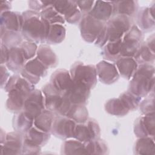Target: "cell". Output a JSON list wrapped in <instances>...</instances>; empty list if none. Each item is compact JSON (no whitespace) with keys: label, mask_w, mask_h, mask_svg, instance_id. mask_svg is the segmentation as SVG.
I'll return each instance as SVG.
<instances>
[{"label":"cell","mask_w":155,"mask_h":155,"mask_svg":"<svg viewBox=\"0 0 155 155\" xmlns=\"http://www.w3.org/2000/svg\"><path fill=\"white\" fill-rule=\"evenodd\" d=\"M36 120L35 124L37 125L40 130L43 131H47L51 127V124L52 122V115L49 111L43 112L41 113Z\"/></svg>","instance_id":"4fadbf2b"},{"label":"cell","mask_w":155,"mask_h":155,"mask_svg":"<svg viewBox=\"0 0 155 155\" xmlns=\"http://www.w3.org/2000/svg\"><path fill=\"white\" fill-rule=\"evenodd\" d=\"M101 67H99V75L100 78L102 79L106 82L113 81L116 76H117V73L114 67L107 62L104 63L103 62L101 63Z\"/></svg>","instance_id":"30bf717a"},{"label":"cell","mask_w":155,"mask_h":155,"mask_svg":"<svg viewBox=\"0 0 155 155\" xmlns=\"http://www.w3.org/2000/svg\"><path fill=\"white\" fill-rule=\"evenodd\" d=\"M56 134L62 137H68L74 134V122L65 119H59L53 125Z\"/></svg>","instance_id":"52a82bcc"},{"label":"cell","mask_w":155,"mask_h":155,"mask_svg":"<svg viewBox=\"0 0 155 155\" xmlns=\"http://www.w3.org/2000/svg\"><path fill=\"white\" fill-rule=\"evenodd\" d=\"M67 72L61 71L56 74L53 82L54 87L57 90H67V91L73 85V82L71 81Z\"/></svg>","instance_id":"9c48e42d"},{"label":"cell","mask_w":155,"mask_h":155,"mask_svg":"<svg viewBox=\"0 0 155 155\" xmlns=\"http://www.w3.org/2000/svg\"><path fill=\"white\" fill-rule=\"evenodd\" d=\"M47 134H45L44 133L39 131L34 128L31 129L28 131L25 142L29 146L36 147L40 145L43 141L47 139Z\"/></svg>","instance_id":"8fae6325"},{"label":"cell","mask_w":155,"mask_h":155,"mask_svg":"<svg viewBox=\"0 0 155 155\" xmlns=\"http://www.w3.org/2000/svg\"><path fill=\"white\" fill-rule=\"evenodd\" d=\"M118 68L120 73L125 78H129L136 69V64L132 59H120L117 62Z\"/></svg>","instance_id":"7c38bea8"},{"label":"cell","mask_w":155,"mask_h":155,"mask_svg":"<svg viewBox=\"0 0 155 155\" xmlns=\"http://www.w3.org/2000/svg\"><path fill=\"white\" fill-rule=\"evenodd\" d=\"M48 22L42 18L39 20L36 16L30 17L24 24L23 33L28 38L39 41L47 36L49 29L46 28Z\"/></svg>","instance_id":"6da1fadb"},{"label":"cell","mask_w":155,"mask_h":155,"mask_svg":"<svg viewBox=\"0 0 155 155\" xmlns=\"http://www.w3.org/2000/svg\"><path fill=\"white\" fill-rule=\"evenodd\" d=\"M120 4L118 7V10L120 13L123 14H130L132 13V12L134 10V4H133L134 2L133 1H123L119 2Z\"/></svg>","instance_id":"2e32d148"},{"label":"cell","mask_w":155,"mask_h":155,"mask_svg":"<svg viewBox=\"0 0 155 155\" xmlns=\"http://www.w3.org/2000/svg\"><path fill=\"white\" fill-rule=\"evenodd\" d=\"M101 28H102L101 23L89 16L84 19L83 22H82V34L86 36L85 38L94 39L96 34L98 33Z\"/></svg>","instance_id":"8992f818"},{"label":"cell","mask_w":155,"mask_h":155,"mask_svg":"<svg viewBox=\"0 0 155 155\" xmlns=\"http://www.w3.org/2000/svg\"><path fill=\"white\" fill-rule=\"evenodd\" d=\"M48 30V40L49 39L52 42H59L64 39L65 35V30L63 27L60 25H54Z\"/></svg>","instance_id":"5bb4252c"},{"label":"cell","mask_w":155,"mask_h":155,"mask_svg":"<svg viewBox=\"0 0 155 155\" xmlns=\"http://www.w3.org/2000/svg\"><path fill=\"white\" fill-rule=\"evenodd\" d=\"M111 12L112 7L110 4L103 1H97L91 15L97 20H107L110 16Z\"/></svg>","instance_id":"ba28073f"},{"label":"cell","mask_w":155,"mask_h":155,"mask_svg":"<svg viewBox=\"0 0 155 155\" xmlns=\"http://www.w3.org/2000/svg\"><path fill=\"white\" fill-rule=\"evenodd\" d=\"M74 71V82L83 84L88 88H90L91 84L94 82L96 73L92 67L88 66H77Z\"/></svg>","instance_id":"277c9868"},{"label":"cell","mask_w":155,"mask_h":155,"mask_svg":"<svg viewBox=\"0 0 155 155\" xmlns=\"http://www.w3.org/2000/svg\"><path fill=\"white\" fill-rule=\"evenodd\" d=\"M150 70H148L147 68L143 67L141 68L139 72L136 74V78L133 79L132 82V85H136L132 87V90L134 94H145L147 93L150 90V78L151 74L150 73ZM131 87V88H132Z\"/></svg>","instance_id":"7a4b0ae2"},{"label":"cell","mask_w":155,"mask_h":155,"mask_svg":"<svg viewBox=\"0 0 155 155\" xmlns=\"http://www.w3.org/2000/svg\"><path fill=\"white\" fill-rule=\"evenodd\" d=\"M26 70L29 72L30 75L39 76L45 71L44 66L37 59H34L26 65Z\"/></svg>","instance_id":"9a60e30c"},{"label":"cell","mask_w":155,"mask_h":155,"mask_svg":"<svg viewBox=\"0 0 155 155\" xmlns=\"http://www.w3.org/2000/svg\"><path fill=\"white\" fill-rule=\"evenodd\" d=\"M108 30L107 31L110 37V39L116 40L119 38L123 32L128 28V22L126 18L122 16L117 17L111 21Z\"/></svg>","instance_id":"5b68a950"},{"label":"cell","mask_w":155,"mask_h":155,"mask_svg":"<svg viewBox=\"0 0 155 155\" xmlns=\"http://www.w3.org/2000/svg\"><path fill=\"white\" fill-rule=\"evenodd\" d=\"M43 98L39 91L33 93L25 101V113L31 118L38 116L43 109Z\"/></svg>","instance_id":"3957f363"}]
</instances>
